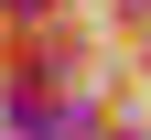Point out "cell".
Returning a JSON list of instances; mask_svg holds the SVG:
<instances>
[{"instance_id":"6da1fadb","label":"cell","mask_w":151,"mask_h":140,"mask_svg":"<svg viewBox=\"0 0 151 140\" xmlns=\"http://www.w3.org/2000/svg\"><path fill=\"white\" fill-rule=\"evenodd\" d=\"M22 11H43V0H22Z\"/></svg>"}]
</instances>
